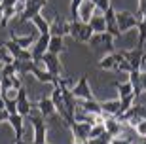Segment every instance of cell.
<instances>
[{
	"mask_svg": "<svg viewBox=\"0 0 146 144\" xmlns=\"http://www.w3.org/2000/svg\"><path fill=\"white\" fill-rule=\"evenodd\" d=\"M33 108H36V104L29 101L27 89L25 87H19L17 89V114H21L23 117H29L33 114Z\"/></svg>",
	"mask_w": 146,
	"mask_h": 144,
	"instance_id": "5",
	"label": "cell"
},
{
	"mask_svg": "<svg viewBox=\"0 0 146 144\" xmlns=\"http://www.w3.org/2000/svg\"><path fill=\"white\" fill-rule=\"evenodd\" d=\"M48 6V0H27V4H25V11H23L21 15H17V23H27L31 21L34 15L38 13H42V10Z\"/></svg>",
	"mask_w": 146,
	"mask_h": 144,
	"instance_id": "1",
	"label": "cell"
},
{
	"mask_svg": "<svg viewBox=\"0 0 146 144\" xmlns=\"http://www.w3.org/2000/svg\"><path fill=\"white\" fill-rule=\"evenodd\" d=\"M119 53H121V57L131 64V68H133V70H141L142 64H144V61H146L142 49H137V48L135 49H129V51H127V49H121Z\"/></svg>",
	"mask_w": 146,
	"mask_h": 144,
	"instance_id": "8",
	"label": "cell"
},
{
	"mask_svg": "<svg viewBox=\"0 0 146 144\" xmlns=\"http://www.w3.org/2000/svg\"><path fill=\"white\" fill-rule=\"evenodd\" d=\"M8 116H10V114L6 112V108H4V110H0V123H2V121H8Z\"/></svg>",
	"mask_w": 146,
	"mask_h": 144,
	"instance_id": "40",
	"label": "cell"
},
{
	"mask_svg": "<svg viewBox=\"0 0 146 144\" xmlns=\"http://www.w3.org/2000/svg\"><path fill=\"white\" fill-rule=\"evenodd\" d=\"M31 74H33L34 78H36V80L40 82V84H55V82L59 80L57 76H51L46 68H40V63H36V64L33 66Z\"/></svg>",
	"mask_w": 146,
	"mask_h": 144,
	"instance_id": "15",
	"label": "cell"
},
{
	"mask_svg": "<svg viewBox=\"0 0 146 144\" xmlns=\"http://www.w3.org/2000/svg\"><path fill=\"white\" fill-rule=\"evenodd\" d=\"M15 74V68H13V63L10 64H2V68H0V78H10V76Z\"/></svg>",
	"mask_w": 146,
	"mask_h": 144,
	"instance_id": "33",
	"label": "cell"
},
{
	"mask_svg": "<svg viewBox=\"0 0 146 144\" xmlns=\"http://www.w3.org/2000/svg\"><path fill=\"white\" fill-rule=\"evenodd\" d=\"M44 144H48V142H44Z\"/></svg>",
	"mask_w": 146,
	"mask_h": 144,
	"instance_id": "46",
	"label": "cell"
},
{
	"mask_svg": "<svg viewBox=\"0 0 146 144\" xmlns=\"http://www.w3.org/2000/svg\"><path fill=\"white\" fill-rule=\"evenodd\" d=\"M0 110H4V97H2V93H0Z\"/></svg>",
	"mask_w": 146,
	"mask_h": 144,
	"instance_id": "43",
	"label": "cell"
},
{
	"mask_svg": "<svg viewBox=\"0 0 146 144\" xmlns=\"http://www.w3.org/2000/svg\"><path fill=\"white\" fill-rule=\"evenodd\" d=\"M36 110L40 112L42 117H49L55 114V106H53V102H51V99H46V97L36 102Z\"/></svg>",
	"mask_w": 146,
	"mask_h": 144,
	"instance_id": "18",
	"label": "cell"
},
{
	"mask_svg": "<svg viewBox=\"0 0 146 144\" xmlns=\"http://www.w3.org/2000/svg\"><path fill=\"white\" fill-rule=\"evenodd\" d=\"M72 95L76 97V101L93 99L91 87H89V82H87V74H82V76H80V80L74 84V87H72Z\"/></svg>",
	"mask_w": 146,
	"mask_h": 144,
	"instance_id": "3",
	"label": "cell"
},
{
	"mask_svg": "<svg viewBox=\"0 0 146 144\" xmlns=\"http://www.w3.org/2000/svg\"><path fill=\"white\" fill-rule=\"evenodd\" d=\"M133 131H135V135L139 139H146V119H141V121L133 127Z\"/></svg>",
	"mask_w": 146,
	"mask_h": 144,
	"instance_id": "32",
	"label": "cell"
},
{
	"mask_svg": "<svg viewBox=\"0 0 146 144\" xmlns=\"http://www.w3.org/2000/svg\"><path fill=\"white\" fill-rule=\"evenodd\" d=\"M135 99H137L135 95H127V97H123V99H119V112L116 114V116H121V114L127 112V110L135 104Z\"/></svg>",
	"mask_w": 146,
	"mask_h": 144,
	"instance_id": "26",
	"label": "cell"
},
{
	"mask_svg": "<svg viewBox=\"0 0 146 144\" xmlns=\"http://www.w3.org/2000/svg\"><path fill=\"white\" fill-rule=\"evenodd\" d=\"M112 87L118 91V95H119L118 99H123V97H127V95H135V93H133V86L129 84V80L123 82V84H121V82H114Z\"/></svg>",
	"mask_w": 146,
	"mask_h": 144,
	"instance_id": "24",
	"label": "cell"
},
{
	"mask_svg": "<svg viewBox=\"0 0 146 144\" xmlns=\"http://www.w3.org/2000/svg\"><path fill=\"white\" fill-rule=\"evenodd\" d=\"M68 32H70V21L65 23V21H59V19L55 17V21L49 23V34H51V36H63L65 38Z\"/></svg>",
	"mask_w": 146,
	"mask_h": 144,
	"instance_id": "16",
	"label": "cell"
},
{
	"mask_svg": "<svg viewBox=\"0 0 146 144\" xmlns=\"http://www.w3.org/2000/svg\"><path fill=\"white\" fill-rule=\"evenodd\" d=\"M141 70H142V68H141ZM141 70H131V72H129V84L133 86V93H135L137 99L142 95V87H141Z\"/></svg>",
	"mask_w": 146,
	"mask_h": 144,
	"instance_id": "23",
	"label": "cell"
},
{
	"mask_svg": "<svg viewBox=\"0 0 146 144\" xmlns=\"http://www.w3.org/2000/svg\"><path fill=\"white\" fill-rule=\"evenodd\" d=\"M89 2H91L97 10H101V11H104L110 6V0H89Z\"/></svg>",
	"mask_w": 146,
	"mask_h": 144,
	"instance_id": "34",
	"label": "cell"
},
{
	"mask_svg": "<svg viewBox=\"0 0 146 144\" xmlns=\"http://www.w3.org/2000/svg\"><path fill=\"white\" fill-rule=\"evenodd\" d=\"M131 64L127 63V61H125V59H121V61H119V64H118V68H116V72H127V74H129L131 72Z\"/></svg>",
	"mask_w": 146,
	"mask_h": 144,
	"instance_id": "35",
	"label": "cell"
},
{
	"mask_svg": "<svg viewBox=\"0 0 146 144\" xmlns=\"http://www.w3.org/2000/svg\"><path fill=\"white\" fill-rule=\"evenodd\" d=\"M89 27L93 29V32L95 34H103V32H106V23H104V15H103V11L101 10H93V15L89 17Z\"/></svg>",
	"mask_w": 146,
	"mask_h": 144,
	"instance_id": "14",
	"label": "cell"
},
{
	"mask_svg": "<svg viewBox=\"0 0 146 144\" xmlns=\"http://www.w3.org/2000/svg\"><path fill=\"white\" fill-rule=\"evenodd\" d=\"M104 15V23H106V32H108L112 38H119L121 36V32L118 29V21H116V10H114V6L110 4L106 10L103 11Z\"/></svg>",
	"mask_w": 146,
	"mask_h": 144,
	"instance_id": "10",
	"label": "cell"
},
{
	"mask_svg": "<svg viewBox=\"0 0 146 144\" xmlns=\"http://www.w3.org/2000/svg\"><path fill=\"white\" fill-rule=\"evenodd\" d=\"M10 63H13V57L10 55L4 44H0V64H10Z\"/></svg>",
	"mask_w": 146,
	"mask_h": 144,
	"instance_id": "31",
	"label": "cell"
},
{
	"mask_svg": "<svg viewBox=\"0 0 146 144\" xmlns=\"http://www.w3.org/2000/svg\"><path fill=\"white\" fill-rule=\"evenodd\" d=\"M141 87L142 91H146V70H141Z\"/></svg>",
	"mask_w": 146,
	"mask_h": 144,
	"instance_id": "39",
	"label": "cell"
},
{
	"mask_svg": "<svg viewBox=\"0 0 146 144\" xmlns=\"http://www.w3.org/2000/svg\"><path fill=\"white\" fill-rule=\"evenodd\" d=\"M10 40H13L15 44H19L21 48H27V49H31V46H33V44L36 42V36H34V34H29V36H19V34H15V32L11 31V34H10Z\"/></svg>",
	"mask_w": 146,
	"mask_h": 144,
	"instance_id": "21",
	"label": "cell"
},
{
	"mask_svg": "<svg viewBox=\"0 0 146 144\" xmlns=\"http://www.w3.org/2000/svg\"><path fill=\"white\" fill-rule=\"evenodd\" d=\"M116 21H118V29L121 34L131 29H137V25H139V19L131 11H116Z\"/></svg>",
	"mask_w": 146,
	"mask_h": 144,
	"instance_id": "6",
	"label": "cell"
},
{
	"mask_svg": "<svg viewBox=\"0 0 146 144\" xmlns=\"http://www.w3.org/2000/svg\"><path fill=\"white\" fill-rule=\"evenodd\" d=\"M0 27H8V23H10V19H13V17H17L15 13V6L13 8H6V10L0 11Z\"/></svg>",
	"mask_w": 146,
	"mask_h": 144,
	"instance_id": "27",
	"label": "cell"
},
{
	"mask_svg": "<svg viewBox=\"0 0 146 144\" xmlns=\"http://www.w3.org/2000/svg\"><path fill=\"white\" fill-rule=\"evenodd\" d=\"M119 112V99L116 101H106V102H101V114L104 116V119L110 116H116Z\"/></svg>",
	"mask_w": 146,
	"mask_h": 144,
	"instance_id": "19",
	"label": "cell"
},
{
	"mask_svg": "<svg viewBox=\"0 0 146 144\" xmlns=\"http://www.w3.org/2000/svg\"><path fill=\"white\" fill-rule=\"evenodd\" d=\"M137 31H139V40H137V49H142L146 44V23L139 21L137 25Z\"/></svg>",
	"mask_w": 146,
	"mask_h": 144,
	"instance_id": "28",
	"label": "cell"
},
{
	"mask_svg": "<svg viewBox=\"0 0 146 144\" xmlns=\"http://www.w3.org/2000/svg\"><path fill=\"white\" fill-rule=\"evenodd\" d=\"M29 117H31L33 135H34L33 142L34 144H44L46 142V135H48V123L44 121V117H40V116H33V114H31Z\"/></svg>",
	"mask_w": 146,
	"mask_h": 144,
	"instance_id": "2",
	"label": "cell"
},
{
	"mask_svg": "<svg viewBox=\"0 0 146 144\" xmlns=\"http://www.w3.org/2000/svg\"><path fill=\"white\" fill-rule=\"evenodd\" d=\"M95 34L93 32V29L89 27V23H84L80 29V32H78V38H76V42H82V44H89V40H91V36Z\"/></svg>",
	"mask_w": 146,
	"mask_h": 144,
	"instance_id": "25",
	"label": "cell"
},
{
	"mask_svg": "<svg viewBox=\"0 0 146 144\" xmlns=\"http://www.w3.org/2000/svg\"><path fill=\"white\" fill-rule=\"evenodd\" d=\"M146 10V0H139V11L137 13H142Z\"/></svg>",
	"mask_w": 146,
	"mask_h": 144,
	"instance_id": "41",
	"label": "cell"
},
{
	"mask_svg": "<svg viewBox=\"0 0 146 144\" xmlns=\"http://www.w3.org/2000/svg\"><path fill=\"white\" fill-rule=\"evenodd\" d=\"M15 144H34L33 140H15Z\"/></svg>",
	"mask_w": 146,
	"mask_h": 144,
	"instance_id": "42",
	"label": "cell"
},
{
	"mask_svg": "<svg viewBox=\"0 0 146 144\" xmlns=\"http://www.w3.org/2000/svg\"><path fill=\"white\" fill-rule=\"evenodd\" d=\"M49 36H51V34H38L36 42L31 46V55H33V61H36V63H40V61H42L44 53L48 51ZM40 64H42V63H40Z\"/></svg>",
	"mask_w": 146,
	"mask_h": 144,
	"instance_id": "4",
	"label": "cell"
},
{
	"mask_svg": "<svg viewBox=\"0 0 146 144\" xmlns=\"http://www.w3.org/2000/svg\"><path fill=\"white\" fill-rule=\"evenodd\" d=\"M17 2H27V0H17Z\"/></svg>",
	"mask_w": 146,
	"mask_h": 144,
	"instance_id": "44",
	"label": "cell"
},
{
	"mask_svg": "<svg viewBox=\"0 0 146 144\" xmlns=\"http://www.w3.org/2000/svg\"><path fill=\"white\" fill-rule=\"evenodd\" d=\"M110 144H133V140L121 135V137H114V139L110 140Z\"/></svg>",
	"mask_w": 146,
	"mask_h": 144,
	"instance_id": "36",
	"label": "cell"
},
{
	"mask_svg": "<svg viewBox=\"0 0 146 144\" xmlns=\"http://www.w3.org/2000/svg\"><path fill=\"white\" fill-rule=\"evenodd\" d=\"M144 59H146V53H144Z\"/></svg>",
	"mask_w": 146,
	"mask_h": 144,
	"instance_id": "45",
	"label": "cell"
},
{
	"mask_svg": "<svg viewBox=\"0 0 146 144\" xmlns=\"http://www.w3.org/2000/svg\"><path fill=\"white\" fill-rule=\"evenodd\" d=\"M8 121L15 131V140H25V117L21 114H10Z\"/></svg>",
	"mask_w": 146,
	"mask_h": 144,
	"instance_id": "12",
	"label": "cell"
},
{
	"mask_svg": "<svg viewBox=\"0 0 146 144\" xmlns=\"http://www.w3.org/2000/svg\"><path fill=\"white\" fill-rule=\"evenodd\" d=\"M82 4H84V0H70V8H68V11H70V21L80 19V17H78V13H80Z\"/></svg>",
	"mask_w": 146,
	"mask_h": 144,
	"instance_id": "30",
	"label": "cell"
},
{
	"mask_svg": "<svg viewBox=\"0 0 146 144\" xmlns=\"http://www.w3.org/2000/svg\"><path fill=\"white\" fill-rule=\"evenodd\" d=\"M40 63H42V66H44L46 70H48V72H49L51 76H57V78H59L61 68H63V64H61L59 55H55V53H49V51H46Z\"/></svg>",
	"mask_w": 146,
	"mask_h": 144,
	"instance_id": "7",
	"label": "cell"
},
{
	"mask_svg": "<svg viewBox=\"0 0 146 144\" xmlns=\"http://www.w3.org/2000/svg\"><path fill=\"white\" fill-rule=\"evenodd\" d=\"M17 4V0H0V11L6 10V8H13Z\"/></svg>",
	"mask_w": 146,
	"mask_h": 144,
	"instance_id": "37",
	"label": "cell"
},
{
	"mask_svg": "<svg viewBox=\"0 0 146 144\" xmlns=\"http://www.w3.org/2000/svg\"><path fill=\"white\" fill-rule=\"evenodd\" d=\"M68 127H70L72 137H74V144H84L86 140H89V129H91V125H89V123L72 121Z\"/></svg>",
	"mask_w": 146,
	"mask_h": 144,
	"instance_id": "9",
	"label": "cell"
},
{
	"mask_svg": "<svg viewBox=\"0 0 146 144\" xmlns=\"http://www.w3.org/2000/svg\"><path fill=\"white\" fill-rule=\"evenodd\" d=\"M78 108H82V110H86L89 114H101V102L95 101V97L86 99V101H78Z\"/></svg>",
	"mask_w": 146,
	"mask_h": 144,
	"instance_id": "20",
	"label": "cell"
},
{
	"mask_svg": "<svg viewBox=\"0 0 146 144\" xmlns=\"http://www.w3.org/2000/svg\"><path fill=\"white\" fill-rule=\"evenodd\" d=\"M6 49L10 51V55L13 57V61H33V55H31V49L21 48L19 44H15L13 40H8L4 42Z\"/></svg>",
	"mask_w": 146,
	"mask_h": 144,
	"instance_id": "11",
	"label": "cell"
},
{
	"mask_svg": "<svg viewBox=\"0 0 146 144\" xmlns=\"http://www.w3.org/2000/svg\"><path fill=\"white\" fill-rule=\"evenodd\" d=\"M11 82H13V89H19V87H23L21 76H17V74H13V76H11Z\"/></svg>",
	"mask_w": 146,
	"mask_h": 144,
	"instance_id": "38",
	"label": "cell"
},
{
	"mask_svg": "<svg viewBox=\"0 0 146 144\" xmlns=\"http://www.w3.org/2000/svg\"><path fill=\"white\" fill-rule=\"evenodd\" d=\"M121 59H123V57H121L119 51H112V53L101 57V61H99V68H103V70H116Z\"/></svg>",
	"mask_w": 146,
	"mask_h": 144,
	"instance_id": "13",
	"label": "cell"
},
{
	"mask_svg": "<svg viewBox=\"0 0 146 144\" xmlns=\"http://www.w3.org/2000/svg\"><path fill=\"white\" fill-rule=\"evenodd\" d=\"M4 108L8 114H17V97H4Z\"/></svg>",
	"mask_w": 146,
	"mask_h": 144,
	"instance_id": "29",
	"label": "cell"
},
{
	"mask_svg": "<svg viewBox=\"0 0 146 144\" xmlns=\"http://www.w3.org/2000/svg\"><path fill=\"white\" fill-rule=\"evenodd\" d=\"M31 23L34 25V29L38 31V34H49V23L46 21V17L42 13H38L31 19Z\"/></svg>",
	"mask_w": 146,
	"mask_h": 144,
	"instance_id": "22",
	"label": "cell"
},
{
	"mask_svg": "<svg viewBox=\"0 0 146 144\" xmlns=\"http://www.w3.org/2000/svg\"><path fill=\"white\" fill-rule=\"evenodd\" d=\"M48 51L49 53H65L66 46H65V38L63 36H49V44H48Z\"/></svg>",
	"mask_w": 146,
	"mask_h": 144,
	"instance_id": "17",
	"label": "cell"
}]
</instances>
